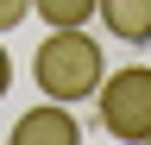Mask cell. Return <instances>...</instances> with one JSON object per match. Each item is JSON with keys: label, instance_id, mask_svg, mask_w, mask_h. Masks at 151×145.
Segmentation results:
<instances>
[{"label": "cell", "instance_id": "obj_8", "mask_svg": "<svg viewBox=\"0 0 151 145\" xmlns=\"http://www.w3.org/2000/svg\"><path fill=\"white\" fill-rule=\"evenodd\" d=\"M145 145H151V139H145Z\"/></svg>", "mask_w": 151, "mask_h": 145}, {"label": "cell", "instance_id": "obj_7", "mask_svg": "<svg viewBox=\"0 0 151 145\" xmlns=\"http://www.w3.org/2000/svg\"><path fill=\"white\" fill-rule=\"evenodd\" d=\"M13 88V57H6V44H0V95Z\"/></svg>", "mask_w": 151, "mask_h": 145}, {"label": "cell", "instance_id": "obj_5", "mask_svg": "<svg viewBox=\"0 0 151 145\" xmlns=\"http://www.w3.org/2000/svg\"><path fill=\"white\" fill-rule=\"evenodd\" d=\"M101 0H32V13L44 19L50 32H69V25H88Z\"/></svg>", "mask_w": 151, "mask_h": 145}, {"label": "cell", "instance_id": "obj_4", "mask_svg": "<svg viewBox=\"0 0 151 145\" xmlns=\"http://www.w3.org/2000/svg\"><path fill=\"white\" fill-rule=\"evenodd\" d=\"M101 25L107 38H126V44H151V0H101Z\"/></svg>", "mask_w": 151, "mask_h": 145}, {"label": "cell", "instance_id": "obj_3", "mask_svg": "<svg viewBox=\"0 0 151 145\" xmlns=\"http://www.w3.org/2000/svg\"><path fill=\"white\" fill-rule=\"evenodd\" d=\"M6 145H82V126H76L69 101H38L13 120V139Z\"/></svg>", "mask_w": 151, "mask_h": 145}, {"label": "cell", "instance_id": "obj_2", "mask_svg": "<svg viewBox=\"0 0 151 145\" xmlns=\"http://www.w3.org/2000/svg\"><path fill=\"white\" fill-rule=\"evenodd\" d=\"M94 95H101V133L107 139H126V145L151 139V69L145 63L107 69Z\"/></svg>", "mask_w": 151, "mask_h": 145}, {"label": "cell", "instance_id": "obj_1", "mask_svg": "<svg viewBox=\"0 0 151 145\" xmlns=\"http://www.w3.org/2000/svg\"><path fill=\"white\" fill-rule=\"evenodd\" d=\"M107 63H101V38H88L82 25L69 32H50L32 57V82L44 88V101H88L101 88Z\"/></svg>", "mask_w": 151, "mask_h": 145}, {"label": "cell", "instance_id": "obj_6", "mask_svg": "<svg viewBox=\"0 0 151 145\" xmlns=\"http://www.w3.org/2000/svg\"><path fill=\"white\" fill-rule=\"evenodd\" d=\"M25 19H32V0H0V32H13Z\"/></svg>", "mask_w": 151, "mask_h": 145}]
</instances>
